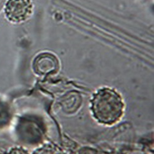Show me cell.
Listing matches in <instances>:
<instances>
[{
  "mask_svg": "<svg viewBox=\"0 0 154 154\" xmlns=\"http://www.w3.org/2000/svg\"><path fill=\"white\" fill-rule=\"evenodd\" d=\"M8 154H28V152L21 148H14L9 151Z\"/></svg>",
  "mask_w": 154,
  "mask_h": 154,
  "instance_id": "4",
  "label": "cell"
},
{
  "mask_svg": "<svg viewBox=\"0 0 154 154\" xmlns=\"http://www.w3.org/2000/svg\"><path fill=\"white\" fill-rule=\"evenodd\" d=\"M33 8L31 0H8L5 7V14L9 21L18 23L30 17Z\"/></svg>",
  "mask_w": 154,
  "mask_h": 154,
  "instance_id": "2",
  "label": "cell"
},
{
  "mask_svg": "<svg viewBox=\"0 0 154 154\" xmlns=\"http://www.w3.org/2000/svg\"><path fill=\"white\" fill-rule=\"evenodd\" d=\"M0 154H2V153H0Z\"/></svg>",
  "mask_w": 154,
  "mask_h": 154,
  "instance_id": "5",
  "label": "cell"
},
{
  "mask_svg": "<svg viewBox=\"0 0 154 154\" xmlns=\"http://www.w3.org/2000/svg\"><path fill=\"white\" fill-rule=\"evenodd\" d=\"M124 109L122 98L117 92L109 88H102L94 94L91 109L95 119L105 125H112L120 120Z\"/></svg>",
  "mask_w": 154,
  "mask_h": 154,
  "instance_id": "1",
  "label": "cell"
},
{
  "mask_svg": "<svg viewBox=\"0 0 154 154\" xmlns=\"http://www.w3.org/2000/svg\"><path fill=\"white\" fill-rule=\"evenodd\" d=\"M59 63L57 57L50 53H42L34 59L33 69L34 72L40 75H48L59 69Z\"/></svg>",
  "mask_w": 154,
  "mask_h": 154,
  "instance_id": "3",
  "label": "cell"
}]
</instances>
